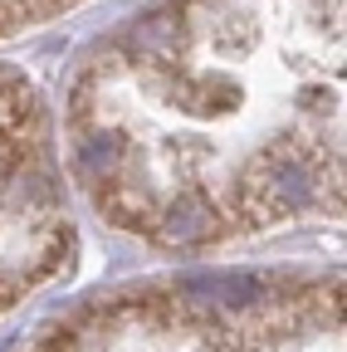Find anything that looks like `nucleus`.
Here are the masks:
<instances>
[{"mask_svg": "<svg viewBox=\"0 0 347 352\" xmlns=\"http://www.w3.org/2000/svg\"><path fill=\"white\" fill-rule=\"evenodd\" d=\"M69 162L157 245L347 215V0H157L69 88Z\"/></svg>", "mask_w": 347, "mask_h": 352, "instance_id": "1", "label": "nucleus"}, {"mask_svg": "<svg viewBox=\"0 0 347 352\" xmlns=\"http://www.w3.org/2000/svg\"><path fill=\"white\" fill-rule=\"evenodd\" d=\"M93 0H0V39H15L25 30H39V25H54L59 15L69 10H83Z\"/></svg>", "mask_w": 347, "mask_h": 352, "instance_id": "2", "label": "nucleus"}]
</instances>
